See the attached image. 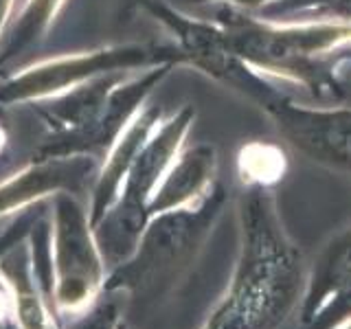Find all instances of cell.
Listing matches in <instances>:
<instances>
[{
  "label": "cell",
  "mask_w": 351,
  "mask_h": 329,
  "mask_svg": "<svg viewBox=\"0 0 351 329\" xmlns=\"http://www.w3.org/2000/svg\"><path fill=\"white\" fill-rule=\"evenodd\" d=\"M239 255L224 299L202 329H283L303 299L307 266L268 186H244L237 204Z\"/></svg>",
  "instance_id": "cell-1"
},
{
  "label": "cell",
  "mask_w": 351,
  "mask_h": 329,
  "mask_svg": "<svg viewBox=\"0 0 351 329\" xmlns=\"http://www.w3.org/2000/svg\"><path fill=\"white\" fill-rule=\"evenodd\" d=\"M193 106H182L171 117H162L152 132L138 156L132 162L117 200L93 226L97 248L101 252L108 272L125 263L138 246L149 224V200L162 175L182 151L186 136L193 127Z\"/></svg>",
  "instance_id": "cell-2"
},
{
  "label": "cell",
  "mask_w": 351,
  "mask_h": 329,
  "mask_svg": "<svg viewBox=\"0 0 351 329\" xmlns=\"http://www.w3.org/2000/svg\"><path fill=\"white\" fill-rule=\"evenodd\" d=\"M228 202L224 184L215 182L202 200L149 219L138 246L125 263L110 270L104 290L156 292L189 266Z\"/></svg>",
  "instance_id": "cell-3"
},
{
  "label": "cell",
  "mask_w": 351,
  "mask_h": 329,
  "mask_svg": "<svg viewBox=\"0 0 351 329\" xmlns=\"http://www.w3.org/2000/svg\"><path fill=\"white\" fill-rule=\"evenodd\" d=\"M165 64L186 69L184 55L173 42H125L58 55L0 77V106H29L99 77L132 75Z\"/></svg>",
  "instance_id": "cell-4"
},
{
  "label": "cell",
  "mask_w": 351,
  "mask_h": 329,
  "mask_svg": "<svg viewBox=\"0 0 351 329\" xmlns=\"http://www.w3.org/2000/svg\"><path fill=\"white\" fill-rule=\"evenodd\" d=\"M138 9L171 33L173 44L184 55L186 69H193L224 88H230L257 108L266 103L270 95L274 97L279 93L277 82L261 75L233 53L224 27L215 20L186 16L180 9L171 7L167 0H143Z\"/></svg>",
  "instance_id": "cell-5"
},
{
  "label": "cell",
  "mask_w": 351,
  "mask_h": 329,
  "mask_svg": "<svg viewBox=\"0 0 351 329\" xmlns=\"http://www.w3.org/2000/svg\"><path fill=\"white\" fill-rule=\"evenodd\" d=\"M53 303L62 312L82 310L104 288L108 268L97 248L86 206L73 193L51 197Z\"/></svg>",
  "instance_id": "cell-6"
},
{
  "label": "cell",
  "mask_w": 351,
  "mask_h": 329,
  "mask_svg": "<svg viewBox=\"0 0 351 329\" xmlns=\"http://www.w3.org/2000/svg\"><path fill=\"white\" fill-rule=\"evenodd\" d=\"M266 114L279 136L303 158L351 175V108L301 103L281 90L263 103Z\"/></svg>",
  "instance_id": "cell-7"
},
{
  "label": "cell",
  "mask_w": 351,
  "mask_h": 329,
  "mask_svg": "<svg viewBox=\"0 0 351 329\" xmlns=\"http://www.w3.org/2000/svg\"><path fill=\"white\" fill-rule=\"evenodd\" d=\"M99 164L95 156H33L29 164L0 182V217L47 202L58 193H90Z\"/></svg>",
  "instance_id": "cell-8"
},
{
  "label": "cell",
  "mask_w": 351,
  "mask_h": 329,
  "mask_svg": "<svg viewBox=\"0 0 351 329\" xmlns=\"http://www.w3.org/2000/svg\"><path fill=\"white\" fill-rule=\"evenodd\" d=\"M162 117L165 114L158 106L147 103L134 117V121L123 130V134L112 143V147L104 154L95 184L90 189V204H88V215H90L93 226L104 217V213L117 200L132 162H134L141 147L145 145L147 138L152 136V132L158 127Z\"/></svg>",
  "instance_id": "cell-9"
},
{
  "label": "cell",
  "mask_w": 351,
  "mask_h": 329,
  "mask_svg": "<svg viewBox=\"0 0 351 329\" xmlns=\"http://www.w3.org/2000/svg\"><path fill=\"white\" fill-rule=\"evenodd\" d=\"M217 173V151L208 143L182 147L169 171L162 175L149 200V215L191 206L211 191Z\"/></svg>",
  "instance_id": "cell-10"
},
{
  "label": "cell",
  "mask_w": 351,
  "mask_h": 329,
  "mask_svg": "<svg viewBox=\"0 0 351 329\" xmlns=\"http://www.w3.org/2000/svg\"><path fill=\"white\" fill-rule=\"evenodd\" d=\"M0 281L7 283L18 329H55L47 296L33 277L27 239L0 261Z\"/></svg>",
  "instance_id": "cell-11"
},
{
  "label": "cell",
  "mask_w": 351,
  "mask_h": 329,
  "mask_svg": "<svg viewBox=\"0 0 351 329\" xmlns=\"http://www.w3.org/2000/svg\"><path fill=\"white\" fill-rule=\"evenodd\" d=\"M283 84L299 88L314 103L351 108V42L301 64Z\"/></svg>",
  "instance_id": "cell-12"
},
{
  "label": "cell",
  "mask_w": 351,
  "mask_h": 329,
  "mask_svg": "<svg viewBox=\"0 0 351 329\" xmlns=\"http://www.w3.org/2000/svg\"><path fill=\"white\" fill-rule=\"evenodd\" d=\"M347 279H351V226L329 239L312 266L307 268L305 290L299 312H296V323L307 321L327 296Z\"/></svg>",
  "instance_id": "cell-13"
},
{
  "label": "cell",
  "mask_w": 351,
  "mask_h": 329,
  "mask_svg": "<svg viewBox=\"0 0 351 329\" xmlns=\"http://www.w3.org/2000/svg\"><path fill=\"white\" fill-rule=\"evenodd\" d=\"M64 7L66 0H25L16 14H11L0 38V71L36 49Z\"/></svg>",
  "instance_id": "cell-14"
},
{
  "label": "cell",
  "mask_w": 351,
  "mask_h": 329,
  "mask_svg": "<svg viewBox=\"0 0 351 329\" xmlns=\"http://www.w3.org/2000/svg\"><path fill=\"white\" fill-rule=\"evenodd\" d=\"M239 175L244 186H268L272 189L285 173V156L277 145L266 143H250L239 151Z\"/></svg>",
  "instance_id": "cell-15"
},
{
  "label": "cell",
  "mask_w": 351,
  "mask_h": 329,
  "mask_svg": "<svg viewBox=\"0 0 351 329\" xmlns=\"http://www.w3.org/2000/svg\"><path fill=\"white\" fill-rule=\"evenodd\" d=\"M121 321V292L106 290V296L95 299L90 310L69 325V329H117Z\"/></svg>",
  "instance_id": "cell-16"
},
{
  "label": "cell",
  "mask_w": 351,
  "mask_h": 329,
  "mask_svg": "<svg viewBox=\"0 0 351 329\" xmlns=\"http://www.w3.org/2000/svg\"><path fill=\"white\" fill-rule=\"evenodd\" d=\"M49 200L47 202H38L33 204L29 208H25V211L16 213L14 222H11L3 233H0V261H3V257L7 255L9 250H14L16 246H20L22 241H25L31 233L33 224L38 222V219L49 211Z\"/></svg>",
  "instance_id": "cell-17"
},
{
  "label": "cell",
  "mask_w": 351,
  "mask_h": 329,
  "mask_svg": "<svg viewBox=\"0 0 351 329\" xmlns=\"http://www.w3.org/2000/svg\"><path fill=\"white\" fill-rule=\"evenodd\" d=\"M336 3H340V0H277V3H272L270 7H266L255 16L272 22H292L310 14H316V11Z\"/></svg>",
  "instance_id": "cell-18"
},
{
  "label": "cell",
  "mask_w": 351,
  "mask_h": 329,
  "mask_svg": "<svg viewBox=\"0 0 351 329\" xmlns=\"http://www.w3.org/2000/svg\"><path fill=\"white\" fill-rule=\"evenodd\" d=\"M191 5H219L237 11H246V14H259L266 7H270L277 0H189Z\"/></svg>",
  "instance_id": "cell-19"
},
{
  "label": "cell",
  "mask_w": 351,
  "mask_h": 329,
  "mask_svg": "<svg viewBox=\"0 0 351 329\" xmlns=\"http://www.w3.org/2000/svg\"><path fill=\"white\" fill-rule=\"evenodd\" d=\"M16 9V0H0V38H3V31L7 27V22Z\"/></svg>",
  "instance_id": "cell-20"
},
{
  "label": "cell",
  "mask_w": 351,
  "mask_h": 329,
  "mask_svg": "<svg viewBox=\"0 0 351 329\" xmlns=\"http://www.w3.org/2000/svg\"><path fill=\"white\" fill-rule=\"evenodd\" d=\"M143 3V0H125V9H138V5Z\"/></svg>",
  "instance_id": "cell-21"
},
{
  "label": "cell",
  "mask_w": 351,
  "mask_h": 329,
  "mask_svg": "<svg viewBox=\"0 0 351 329\" xmlns=\"http://www.w3.org/2000/svg\"><path fill=\"white\" fill-rule=\"evenodd\" d=\"M5 145H7V136H5V130L0 127V154H3Z\"/></svg>",
  "instance_id": "cell-22"
},
{
  "label": "cell",
  "mask_w": 351,
  "mask_h": 329,
  "mask_svg": "<svg viewBox=\"0 0 351 329\" xmlns=\"http://www.w3.org/2000/svg\"><path fill=\"white\" fill-rule=\"evenodd\" d=\"M338 329H351V321H347V323H345V325H340V327H338Z\"/></svg>",
  "instance_id": "cell-23"
}]
</instances>
